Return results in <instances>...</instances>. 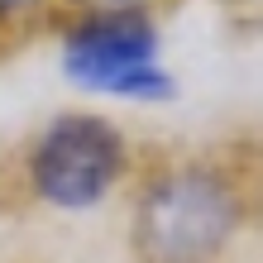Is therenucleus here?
<instances>
[{
  "mask_svg": "<svg viewBox=\"0 0 263 263\" xmlns=\"http://www.w3.org/2000/svg\"><path fill=\"white\" fill-rule=\"evenodd\" d=\"M239 192L211 167L158 173L139 196L134 249L144 263H215L239 230Z\"/></svg>",
  "mask_w": 263,
  "mask_h": 263,
  "instance_id": "1",
  "label": "nucleus"
},
{
  "mask_svg": "<svg viewBox=\"0 0 263 263\" xmlns=\"http://www.w3.org/2000/svg\"><path fill=\"white\" fill-rule=\"evenodd\" d=\"M158 29L148 14H82L63 34V77L77 91L134 105L177 96L173 72L158 63Z\"/></svg>",
  "mask_w": 263,
  "mask_h": 263,
  "instance_id": "2",
  "label": "nucleus"
},
{
  "mask_svg": "<svg viewBox=\"0 0 263 263\" xmlns=\"http://www.w3.org/2000/svg\"><path fill=\"white\" fill-rule=\"evenodd\" d=\"M129 167V144L105 115H58L29 153V182L58 211H91L120 187Z\"/></svg>",
  "mask_w": 263,
  "mask_h": 263,
  "instance_id": "3",
  "label": "nucleus"
},
{
  "mask_svg": "<svg viewBox=\"0 0 263 263\" xmlns=\"http://www.w3.org/2000/svg\"><path fill=\"white\" fill-rule=\"evenodd\" d=\"M67 5L82 10V14H144L158 0H67Z\"/></svg>",
  "mask_w": 263,
  "mask_h": 263,
  "instance_id": "4",
  "label": "nucleus"
},
{
  "mask_svg": "<svg viewBox=\"0 0 263 263\" xmlns=\"http://www.w3.org/2000/svg\"><path fill=\"white\" fill-rule=\"evenodd\" d=\"M43 0H0V24H14V20H24L29 10H39Z\"/></svg>",
  "mask_w": 263,
  "mask_h": 263,
  "instance_id": "5",
  "label": "nucleus"
}]
</instances>
